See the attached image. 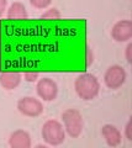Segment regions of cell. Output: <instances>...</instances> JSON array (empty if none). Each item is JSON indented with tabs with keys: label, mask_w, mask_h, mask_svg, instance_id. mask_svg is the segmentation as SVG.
Listing matches in <instances>:
<instances>
[{
	"label": "cell",
	"mask_w": 132,
	"mask_h": 148,
	"mask_svg": "<svg viewBox=\"0 0 132 148\" xmlns=\"http://www.w3.org/2000/svg\"><path fill=\"white\" fill-rule=\"evenodd\" d=\"M6 17L9 20H26L29 17V14L24 4L15 1L6 9Z\"/></svg>",
	"instance_id": "obj_11"
},
{
	"label": "cell",
	"mask_w": 132,
	"mask_h": 148,
	"mask_svg": "<svg viewBox=\"0 0 132 148\" xmlns=\"http://www.w3.org/2000/svg\"><path fill=\"white\" fill-rule=\"evenodd\" d=\"M22 75L17 72H3L0 73V85L5 90H14L20 85Z\"/></svg>",
	"instance_id": "obj_10"
},
{
	"label": "cell",
	"mask_w": 132,
	"mask_h": 148,
	"mask_svg": "<svg viewBox=\"0 0 132 148\" xmlns=\"http://www.w3.org/2000/svg\"><path fill=\"white\" fill-rule=\"evenodd\" d=\"M43 141L49 146H60L66 140V131L63 125L57 120H48L41 130Z\"/></svg>",
	"instance_id": "obj_3"
},
{
	"label": "cell",
	"mask_w": 132,
	"mask_h": 148,
	"mask_svg": "<svg viewBox=\"0 0 132 148\" xmlns=\"http://www.w3.org/2000/svg\"><path fill=\"white\" fill-rule=\"evenodd\" d=\"M17 110L26 117H37L43 112V104L34 96H24L17 101Z\"/></svg>",
	"instance_id": "obj_5"
},
{
	"label": "cell",
	"mask_w": 132,
	"mask_h": 148,
	"mask_svg": "<svg viewBox=\"0 0 132 148\" xmlns=\"http://www.w3.org/2000/svg\"><path fill=\"white\" fill-rule=\"evenodd\" d=\"M101 135L109 147H117L122 140L120 130L114 125H104L101 128Z\"/></svg>",
	"instance_id": "obj_9"
},
{
	"label": "cell",
	"mask_w": 132,
	"mask_h": 148,
	"mask_svg": "<svg viewBox=\"0 0 132 148\" xmlns=\"http://www.w3.org/2000/svg\"><path fill=\"white\" fill-rule=\"evenodd\" d=\"M125 136H126V138L129 141L132 140V121H131V120L127 122L126 127H125Z\"/></svg>",
	"instance_id": "obj_16"
},
{
	"label": "cell",
	"mask_w": 132,
	"mask_h": 148,
	"mask_svg": "<svg viewBox=\"0 0 132 148\" xmlns=\"http://www.w3.org/2000/svg\"><path fill=\"white\" fill-rule=\"evenodd\" d=\"M6 6H8V0H0V17L6 11Z\"/></svg>",
	"instance_id": "obj_18"
},
{
	"label": "cell",
	"mask_w": 132,
	"mask_h": 148,
	"mask_svg": "<svg viewBox=\"0 0 132 148\" xmlns=\"http://www.w3.org/2000/svg\"><path fill=\"white\" fill-rule=\"evenodd\" d=\"M62 122L66 133L72 138H77L81 135L84 127L83 116L77 109H67L62 114Z\"/></svg>",
	"instance_id": "obj_2"
},
{
	"label": "cell",
	"mask_w": 132,
	"mask_h": 148,
	"mask_svg": "<svg viewBox=\"0 0 132 148\" xmlns=\"http://www.w3.org/2000/svg\"><path fill=\"white\" fill-rule=\"evenodd\" d=\"M127 79V73L124 67L119 66V64H114V66L109 67L106 69L105 74H104V83L109 89L116 90L120 89L126 83Z\"/></svg>",
	"instance_id": "obj_4"
},
{
	"label": "cell",
	"mask_w": 132,
	"mask_h": 148,
	"mask_svg": "<svg viewBox=\"0 0 132 148\" xmlns=\"http://www.w3.org/2000/svg\"><path fill=\"white\" fill-rule=\"evenodd\" d=\"M74 90L81 100L89 101L98 96L100 91V83L93 74L83 73L77 77L74 82Z\"/></svg>",
	"instance_id": "obj_1"
},
{
	"label": "cell",
	"mask_w": 132,
	"mask_h": 148,
	"mask_svg": "<svg viewBox=\"0 0 132 148\" xmlns=\"http://www.w3.org/2000/svg\"><path fill=\"white\" fill-rule=\"evenodd\" d=\"M36 92L43 101H53L58 95V85L51 78H42L37 80Z\"/></svg>",
	"instance_id": "obj_6"
},
{
	"label": "cell",
	"mask_w": 132,
	"mask_h": 148,
	"mask_svg": "<svg viewBox=\"0 0 132 148\" xmlns=\"http://www.w3.org/2000/svg\"><path fill=\"white\" fill-rule=\"evenodd\" d=\"M52 0H30V4L36 9H46L51 5Z\"/></svg>",
	"instance_id": "obj_13"
},
{
	"label": "cell",
	"mask_w": 132,
	"mask_h": 148,
	"mask_svg": "<svg viewBox=\"0 0 132 148\" xmlns=\"http://www.w3.org/2000/svg\"><path fill=\"white\" fill-rule=\"evenodd\" d=\"M31 136L25 130H16L9 137V146L11 148H30Z\"/></svg>",
	"instance_id": "obj_8"
},
{
	"label": "cell",
	"mask_w": 132,
	"mask_h": 148,
	"mask_svg": "<svg viewBox=\"0 0 132 148\" xmlns=\"http://www.w3.org/2000/svg\"><path fill=\"white\" fill-rule=\"evenodd\" d=\"M41 17L44 20H58V18H61V12L56 8H49L41 15Z\"/></svg>",
	"instance_id": "obj_12"
},
{
	"label": "cell",
	"mask_w": 132,
	"mask_h": 148,
	"mask_svg": "<svg viewBox=\"0 0 132 148\" xmlns=\"http://www.w3.org/2000/svg\"><path fill=\"white\" fill-rule=\"evenodd\" d=\"M24 79L29 83H34L38 80V73L37 72H26L24 74Z\"/></svg>",
	"instance_id": "obj_14"
},
{
	"label": "cell",
	"mask_w": 132,
	"mask_h": 148,
	"mask_svg": "<svg viewBox=\"0 0 132 148\" xmlns=\"http://www.w3.org/2000/svg\"><path fill=\"white\" fill-rule=\"evenodd\" d=\"M125 57H126L127 63H131L132 62V43L127 45L126 51H125Z\"/></svg>",
	"instance_id": "obj_17"
},
{
	"label": "cell",
	"mask_w": 132,
	"mask_h": 148,
	"mask_svg": "<svg viewBox=\"0 0 132 148\" xmlns=\"http://www.w3.org/2000/svg\"><path fill=\"white\" fill-rule=\"evenodd\" d=\"M111 37L116 42H127L132 38V22L130 20H120L112 26Z\"/></svg>",
	"instance_id": "obj_7"
},
{
	"label": "cell",
	"mask_w": 132,
	"mask_h": 148,
	"mask_svg": "<svg viewBox=\"0 0 132 148\" xmlns=\"http://www.w3.org/2000/svg\"><path fill=\"white\" fill-rule=\"evenodd\" d=\"M85 58H86V61H85V64L86 66H92V63L94 62V54L92 52V49H90V47H86V52H85Z\"/></svg>",
	"instance_id": "obj_15"
}]
</instances>
